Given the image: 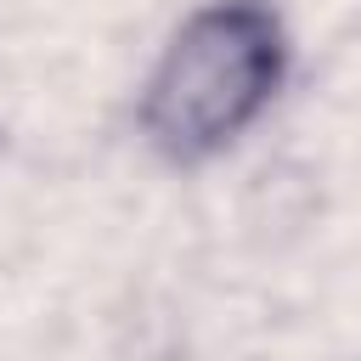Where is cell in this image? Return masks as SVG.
I'll list each match as a JSON object with an SVG mask.
<instances>
[{
  "label": "cell",
  "mask_w": 361,
  "mask_h": 361,
  "mask_svg": "<svg viewBox=\"0 0 361 361\" xmlns=\"http://www.w3.org/2000/svg\"><path fill=\"white\" fill-rule=\"evenodd\" d=\"M288 73L293 34L282 0H203L147 68L135 130L169 169H203L276 107Z\"/></svg>",
  "instance_id": "1"
}]
</instances>
